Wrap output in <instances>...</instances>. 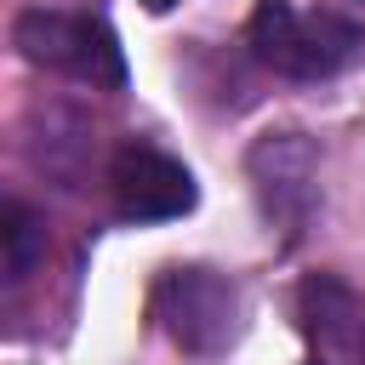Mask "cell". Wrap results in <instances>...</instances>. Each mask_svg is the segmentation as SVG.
Listing matches in <instances>:
<instances>
[{"mask_svg":"<svg viewBox=\"0 0 365 365\" xmlns=\"http://www.w3.org/2000/svg\"><path fill=\"white\" fill-rule=\"evenodd\" d=\"M251 51L262 68H274L285 80H325L365 51V29H359V17L336 11V6L262 0L251 11Z\"/></svg>","mask_w":365,"mask_h":365,"instance_id":"1","label":"cell"},{"mask_svg":"<svg viewBox=\"0 0 365 365\" xmlns=\"http://www.w3.org/2000/svg\"><path fill=\"white\" fill-rule=\"evenodd\" d=\"M17 46H23L29 63L57 68L68 80L108 86V91L125 86V57H120L114 29L86 17V11H46V6H34V11L17 17Z\"/></svg>","mask_w":365,"mask_h":365,"instance_id":"2","label":"cell"},{"mask_svg":"<svg viewBox=\"0 0 365 365\" xmlns=\"http://www.w3.org/2000/svg\"><path fill=\"white\" fill-rule=\"evenodd\" d=\"M108 194L125 222H165L194 205V177L154 143H125L108 165Z\"/></svg>","mask_w":365,"mask_h":365,"instance_id":"3","label":"cell"},{"mask_svg":"<svg viewBox=\"0 0 365 365\" xmlns=\"http://www.w3.org/2000/svg\"><path fill=\"white\" fill-rule=\"evenodd\" d=\"M154 314L182 348H217L234 336V291L211 268H171L154 291Z\"/></svg>","mask_w":365,"mask_h":365,"instance_id":"4","label":"cell"},{"mask_svg":"<svg viewBox=\"0 0 365 365\" xmlns=\"http://www.w3.org/2000/svg\"><path fill=\"white\" fill-rule=\"evenodd\" d=\"M302 325L331 365H365V291H354L348 279L314 274L302 285Z\"/></svg>","mask_w":365,"mask_h":365,"instance_id":"5","label":"cell"},{"mask_svg":"<svg viewBox=\"0 0 365 365\" xmlns=\"http://www.w3.org/2000/svg\"><path fill=\"white\" fill-rule=\"evenodd\" d=\"M46 251V228L29 205H6V279H29Z\"/></svg>","mask_w":365,"mask_h":365,"instance_id":"6","label":"cell"},{"mask_svg":"<svg viewBox=\"0 0 365 365\" xmlns=\"http://www.w3.org/2000/svg\"><path fill=\"white\" fill-rule=\"evenodd\" d=\"M143 6H148V11H165V6H177V0H143Z\"/></svg>","mask_w":365,"mask_h":365,"instance_id":"7","label":"cell"},{"mask_svg":"<svg viewBox=\"0 0 365 365\" xmlns=\"http://www.w3.org/2000/svg\"><path fill=\"white\" fill-rule=\"evenodd\" d=\"M348 6H354V11H359V29H365V0H348Z\"/></svg>","mask_w":365,"mask_h":365,"instance_id":"8","label":"cell"}]
</instances>
